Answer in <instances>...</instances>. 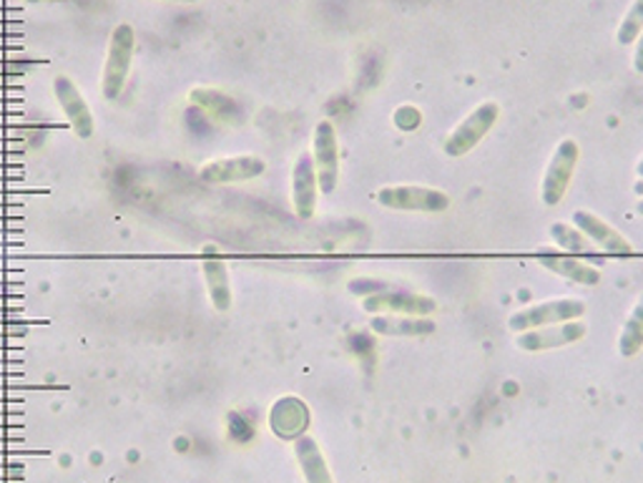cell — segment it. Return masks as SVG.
Listing matches in <instances>:
<instances>
[{"label":"cell","mask_w":643,"mask_h":483,"mask_svg":"<svg viewBox=\"0 0 643 483\" xmlns=\"http://www.w3.org/2000/svg\"><path fill=\"white\" fill-rule=\"evenodd\" d=\"M297 453L302 459V466H305L307 471L309 483H329V473L325 469V463H322V455L317 451L315 441H299Z\"/></svg>","instance_id":"cell-19"},{"label":"cell","mask_w":643,"mask_h":483,"mask_svg":"<svg viewBox=\"0 0 643 483\" xmlns=\"http://www.w3.org/2000/svg\"><path fill=\"white\" fill-rule=\"evenodd\" d=\"M317 171H315V157L309 151L302 154L297 159L292 175V197H294V212L299 220H312L317 209Z\"/></svg>","instance_id":"cell-9"},{"label":"cell","mask_w":643,"mask_h":483,"mask_svg":"<svg viewBox=\"0 0 643 483\" xmlns=\"http://www.w3.org/2000/svg\"><path fill=\"white\" fill-rule=\"evenodd\" d=\"M573 222L578 230L588 237V240L599 244V248L609 254H619V258H629V254H633V248L626 237H623L619 230H613L609 222H603L601 217H595L593 212L578 209V212L573 214Z\"/></svg>","instance_id":"cell-12"},{"label":"cell","mask_w":643,"mask_h":483,"mask_svg":"<svg viewBox=\"0 0 643 483\" xmlns=\"http://www.w3.org/2000/svg\"><path fill=\"white\" fill-rule=\"evenodd\" d=\"M266 171V161L260 157H226L214 159L207 167H201L199 179L207 185H236V181H250L262 177Z\"/></svg>","instance_id":"cell-7"},{"label":"cell","mask_w":643,"mask_h":483,"mask_svg":"<svg viewBox=\"0 0 643 483\" xmlns=\"http://www.w3.org/2000/svg\"><path fill=\"white\" fill-rule=\"evenodd\" d=\"M136 51V33L128 23L116 25L108 41V53L104 63V76H101V91H104L106 102H116L126 86L128 71H131Z\"/></svg>","instance_id":"cell-1"},{"label":"cell","mask_w":643,"mask_h":483,"mask_svg":"<svg viewBox=\"0 0 643 483\" xmlns=\"http://www.w3.org/2000/svg\"><path fill=\"white\" fill-rule=\"evenodd\" d=\"M201 272H204L211 305L219 313H226L232 307V285H229L226 262L214 244H207L204 252H201Z\"/></svg>","instance_id":"cell-11"},{"label":"cell","mask_w":643,"mask_h":483,"mask_svg":"<svg viewBox=\"0 0 643 483\" xmlns=\"http://www.w3.org/2000/svg\"><path fill=\"white\" fill-rule=\"evenodd\" d=\"M636 171H639V177H643V159L639 161V167H636Z\"/></svg>","instance_id":"cell-24"},{"label":"cell","mask_w":643,"mask_h":483,"mask_svg":"<svg viewBox=\"0 0 643 483\" xmlns=\"http://www.w3.org/2000/svg\"><path fill=\"white\" fill-rule=\"evenodd\" d=\"M643 29V0H633L631 11L626 13V18L621 21V29H619V43L629 45L639 39V33Z\"/></svg>","instance_id":"cell-20"},{"label":"cell","mask_w":643,"mask_h":483,"mask_svg":"<svg viewBox=\"0 0 643 483\" xmlns=\"http://www.w3.org/2000/svg\"><path fill=\"white\" fill-rule=\"evenodd\" d=\"M633 66H636L639 74H643V35L639 41V49H636V59H633Z\"/></svg>","instance_id":"cell-21"},{"label":"cell","mask_w":643,"mask_h":483,"mask_svg":"<svg viewBox=\"0 0 643 483\" xmlns=\"http://www.w3.org/2000/svg\"><path fill=\"white\" fill-rule=\"evenodd\" d=\"M550 237H554V242L558 244L560 250L571 252V254H595L593 242L588 240V237L576 230L571 224H563V222H556L550 227Z\"/></svg>","instance_id":"cell-17"},{"label":"cell","mask_w":643,"mask_h":483,"mask_svg":"<svg viewBox=\"0 0 643 483\" xmlns=\"http://www.w3.org/2000/svg\"><path fill=\"white\" fill-rule=\"evenodd\" d=\"M0 293H3V282H0Z\"/></svg>","instance_id":"cell-26"},{"label":"cell","mask_w":643,"mask_h":483,"mask_svg":"<svg viewBox=\"0 0 643 483\" xmlns=\"http://www.w3.org/2000/svg\"><path fill=\"white\" fill-rule=\"evenodd\" d=\"M576 161H578V144L573 139L560 141V147L556 149L544 177V202L548 207L560 204V199H563L566 189L573 179Z\"/></svg>","instance_id":"cell-5"},{"label":"cell","mask_w":643,"mask_h":483,"mask_svg":"<svg viewBox=\"0 0 643 483\" xmlns=\"http://www.w3.org/2000/svg\"><path fill=\"white\" fill-rule=\"evenodd\" d=\"M583 313H586L583 300H576V297L548 300V303H540V305L520 309V313H516L510 317L508 327L513 333H526V330H536V327L578 321V317H581Z\"/></svg>","instance_id":"cell-2"},{"label":"cell","mask_w":643,"mask_h":483,"mask_svg":"<svg viewBox=\"0 0 643 483\" xmlns=\"http://www.w3.org/2000/svg\"><path fill=\"white\" fill-rule=\"evenodd\" d=\"M378 202L400 212H445L450 197L428 187H384L378 191Z\"/></svg>","instance_id":"cell-4"},{"label":"cell","mask_w":643,"mask_h":483,"mask_svg":"<svg viewBox=\"0 0 643 483\" xmlns=\"http://www.w3.org/2000/svg\"><path fill=\"white\" fill-rule=\"evenodd\" d=\"M548 330H526L518 335V348L523 350H550V348H563V345L578 343L586 335V325L568 321L558 325H546Z\"/></svg>","instance_id":"cell-13"},{"label":"cell","mask_w":643,"mask_h":483,"mask_svg":"<svg viewBox=\"0 0 643 483\" xmlns=\"http://www.w3.org/2000/svg\"><path fill=\"white\" fill-rule=\"evenodd\" d=\"M362 307L367 313H382V309H390V313H408V315H430L438 309V303L433 297H422L415 293H405V290H384V293L367 295Z\"/></svg>","instance_id":"cell-10"},{"label":"cell","mask_w":643,"mask_h":483,"mask_svg":"<svg viewBox=\"0 0 643 483\" xmlns=\"http://www.w3.org/2000/svg\"><path fill=\"white\" fill-rule=\"evenodd\" d=\"M498 114H500V108L493 102H485L483 106H477L475 112L447 136V141H445L447 157H465L467 151H473L477 144L488 136L495 122H498Z\"/></svg>","instance_id":"cell-3"},{"label":"cell","mask_w":643,"mask_h":483,"mask_svg":"<svg viewBox=\"0 0 643 483\" xmlns=\"http://www.w3.org/2000/svg\"><path fill=\"white\" fill-rule=\"evenodd\" d=\"M337 132L333 122H319L315 132V171L322 195H333L339 177Z\"/></svg>","instance_id":"cell-6"},{"label":"cell","mask_w":643,"mask_h":483,"mask_svg":"<svg viewBox=\"0 0 643 483\" xmlns=\"http://www.w3.org/2000/svg\"><path fill=\"white\" fill-rule=\"evenodd\" d=\"M191 102L201 108H207L211 116L219 118V122H224V124H239L244 116L234 98L219 94V91L197 88V91H191Z\"/></svg>","instance_id":"cell-15"},{"label":"cell","mask_w":643,"mask_h":483,"mask_svg":"<svg viewBox=\"0 0 643 483\" xmlns=\"http://www.w3.org/2000/svg\"><path fill=\"white\" fill-rule=\"evenodd\" d=\"M636 212L643 217V202H639V207H636Z\"/></svg>","instance_id":"cell-25"},{"label":"cell","mask_w":643,"mask_h":483,"mask_svg":"<svg viewBox=\"0 0 643 483\" xmlns=\"http://www.w3.org/2000/svg\"><path fill=\"white\" fill-rule=\"evenodd\" d=\"M370 327L380 335H392V337H422L435 333V323L425 321H412V317H372Z\"/></svg>","instance_id":"cell-16"},{"label":"cell","mask_w":643,"mask_h":483,"mask_svg":"<svg viewBox=\"0 0 643 483\" xmlns=\"http://www.w3.org/2000/svg\"><path fill=\"white\" fill-rule=\"evenodd\" d=\"M538 264H544L546 270L554 272V275H560L571 282H578V285H599L601 282V272L591 267V264L578 262L573 258H558V254H538Z\"/></svg>","instance_id":"cell-14"},{"label":"cell","mask_w":643,"mask_h":483,"mask_svg":"<svg viewBox=\"0 0 643 483\" xmlns=\"http://www.w3.org/2000/svg\"><path fill=\"white\" fill-rule=\"evenodd\" d=\"M53 94H56V102L61 106V112L66 114L68 124L73 126L81 139H91L94 136V114L86 104V98L81 96V91L68 76H56L53 78Z\"/></svg>","instance_id":"cell-8"},{"label":"cell","mask_w":643,"mask_h":483,"mask_svg":"<svg viewBox=\"0 0 643 483\" xmlns=\"http://www.w3.org/2000/svg\"><path fill=\"white\" fill-rule=\"evenodd\" d=\"M621 355L623 358H633L641 348H643V295L633 307V313L629 315V323L623 325V333H621Z\"/></svg>","instance_id":"cell-18"},{"label":"cell","mask_w":643,"mask_h":483,"mask_svg":"<svg viewBox=\"0 0 643 483\" xmlns=\"http://www.w3.org/2000/svg\"><path fill=\"white\" fill-rule=\"evenodd\" d=\"M633 191H636L639 197H643V177L636 181V185H633Z\"/></svg>","instance_id":"cell-22"},{"label":"cell","mask_w":643,"mask_h":483,"mask_svg":"<svg viewBox=\"0 0 643 483\" xmlns=\"http://www.w3.org/2000/svg\"><path fill=\"white\" fill-rule=\"evenodd\" d=\"M169 3H199V0H169Z\"/></svg>","instance_id":"cell-23"}]
</instances>
